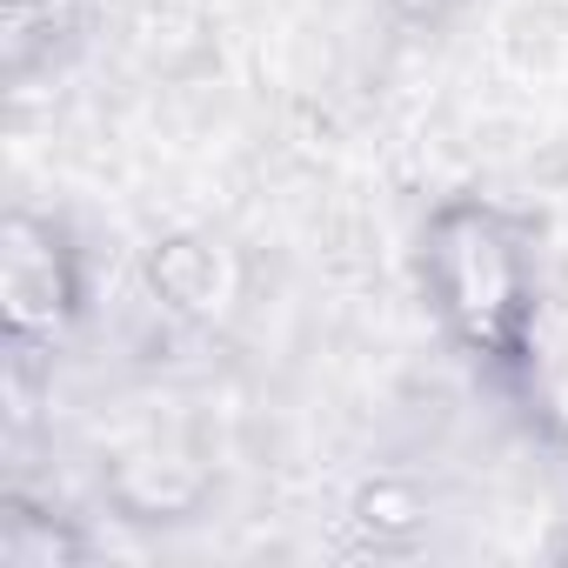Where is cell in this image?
I'll list each match as a JSON object with an SVG mask.
<instances>
[{
    "label": "cell",
    "mask_w": 568,
    "mask_h": 568,
    "mask_svg": "<svg viewBox=\"0 0 568 568\" xmlns=\"http://www.w3.org/2000/svg\"><path fill=\"white\" fill-rule=\"evenodd\" d=\"M428 281L442 295V315L448 328L515 368L521 348H528V328H535V288H528V261L515 247V234L488 214V207H442L435 227H428Z\"/></svg>",
    "instance_id": "cell-1"
},
{
    "label": "cell",
    "mask_w": 568,
    "mask_h": 568,
    "mask_svg": "<svg viewBox=\"0 0 568 568\" xmlns=\"http://www.w3.org/2000/svg\"><path fill=\"white\" fill-rule=\"evenodd\" d=\"M74 261L61 247V234L34 214H14L0 234V302H8V335L34 342V335H61L74 315Z\"/></svg>",
    "instance_id": "cell-2"
},
{
    "label": "cell",
    "mask_w": 568,
    "mask_h": 568,
    "mask_svg": "<svg viewBox=\"0 0 568 568\" xmlns=\"http://www.w3.org/2000/svg\"><path fill=\"white\" fill-rule=\"evenodd\" d=\"M114 501L128 508V521H181L201 508L207 495V468L187 455V448H134L114 462L108 475Z\"/></svg>",
    "instance_id": "cell-3"
},
{
    "label": "cell",
    "mask_w": 568,
    "mask_h": 568,
    "mask_svg": "<svg viewBox=\"0 0 568 568\" xmlns=\"http://www.w3.org/2000/svg\"><path fill=\"white\" fill-rule=\"evenodd\" d=\"M148 281H154V295L174 315H194V322H214L234 302V261L207 234H168V241H154Z\"/></svg>",
    "instance_id": "cell-4"
},
{
    "label": "cell",
    "mask_w": 568,
    "mask_h": 568,
    "mask_svg": "<svg viewBox=\"0 0 568 568\" xmlns=\"http://www.w3.org/2000/svg\"><path fill=\"white\" fill-rule=\"evenodd\" d=\"M521 368L548 408V422L568 435V302H548L535 308V328H528V348H521Z\"/></svg>",
    "instance_id": "cell-5"
},
{
    "label": "cell",
    "mask_w": 568,
    "mask_h": 568,
    "mask_svg": "<svg viewBox=\"0 0 568 568\" xmlns=\"http://www.w3.org/2000/svg\"><path fill=\"white\" fill-rule=\"evenodd\" d=\"M355 521H362L375 541H408V535L428 521V508H422V495H415L408 481H368V488L355 495Z\"/></svg>",
    "instance_id": "cell-6"
},
{
    "label": "cell",
    "mask_w": 568,
    "mask_h": 568,
    "mask_svg": "<svg viewBox=\"0 0 568 568\" xmlns=\"http://www.w3.org/2000/svg\"><path fill=\"white\" fill-rule=\"evenodd\" d=\"M0 555H8L14 568H54V561H74L81 541L61 535V528H34V515H14V521H8V541H0Z\"/></svg>",
    "instance_id": "cell-7"
},
{
    "label": "cell",
    "mask_w": 568,
    "mask_h": 568,
    "mask_svg": "<svg viewBox=\"0 0 568 568\" xmlns=\"http://www.w3.org/2000/svg\"><path fill=\"white\" fill-rule=\"evenodd\" d=\"M388 8H395V21H408V28H435L455 0H388Z\"/></svg>",
    "instance_id": "cell-8"
}]
</instances>
